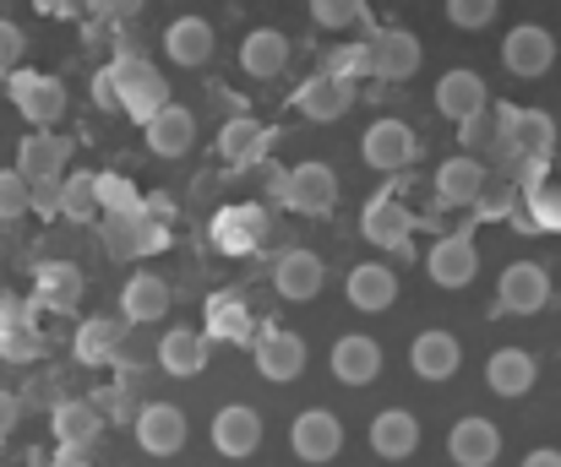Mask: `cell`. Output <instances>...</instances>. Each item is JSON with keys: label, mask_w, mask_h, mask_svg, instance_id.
Listing matches in <instances>:
<instances>
[{"label": "cell", "mask_w": 561, "mask_h": 467, "mask_svg": "<svg viewBox=\"0 0 561 467\" xmlns=\"http://www.w3.org/2000/svg\"><path fill=\"white\" fill-rule=\"evenodd\" d=\"M213 452L218 457H229V463H245L256 446H262V413L256 408H245V402H229V408H218L213 413Z\"/></svg>", "instance_id": "9"}, {"label": "cell", "mask_w": 561, "mask_h": 467, "mask_svg": "<svg viewBox=\"0 0 561 467\" xmlns=\"http://www.w3.org/2000/svg\"><path fill=\"white\" fill-rule=\"evenodd\" d=\"M502 60H507L513 77H546L551 60H557V38H551L546 27L524 22V27H513V33L502 38Z\"/></svg>", "instance_id": "15"}, {"label": "cell", "mask_w": 561, "mask_h": 467, "mask_svg": "<svg viewBox=\"0 0 561 467\" xmlns=\"http://www.w3.org/2000/svg\"><path fill=\"white\" fill-rule=\"evenodd\" d=\"M49 467H99V463H88L82 452H55V463Z\"/></svg>", "instance_id": "55"}, {"label": "cell", "mask_w": 561, "mask_h": 467, "mask_svg": "<svg viewBox=\"0 0 561 467\" xmlns=\"http://www.w3.org/2000/svg\"><path fill=\"white\" fill-rule=\"evenodd\" d=\"M126 315H88L82 326H77V337H71V353H77V364H88V370H104V364H115L121 359V342H126Z\"/></svg>", "instance_id": "13"}, {"label": "cell", "mask_w": 561, "mask_h": 467, "mask_svg": "<svg viewBox=\"0 0 561 467\" xmlns=\"http://www.w3.org/2000/svg\"><path fill=\"white\" fill-rule=\"evenodd\" d=\"M371 452L381 463H403L420 452V419L409 408H381L371 419Z\"/></svg>", "instance_id": "19"}, {"label": "cell", "mask_w": 561, "mask_h": 467, "mask_svg": "<svg viewBox=\"0 0 561 467\" xmlns=\"http://www.w3.org/2000/svg\"><path fill=\"white\" fill-rule=\"evenodd\" d=\"M16 424H22V402H16L11 392H0V441H5Z\"/></svg>", "instance_id": "52"}, {"label": "cell", "mask_w": 561, "mask_h": 467, "mask_svg": "<svg viewBox=\"0 0 561 467\" xmlns=\"http://www.w3.org/2000/svg\"><path fill=\"white\" fill-rule=\"evenodd\" d=\"M142 131H148V148L159 157H186L191 148H196V115L181 109V104H164Z\"/></svg>", "instance_id": "31"}, {"label": "cell", "mask_w": 561, "mask_h": 467, "mask_svg": "<svg viewBox=\"0 0 561 467\" xmlns=\"http://www.w3.org/2000/svg\"><path fill=\"white\" fill-rule=\"evenodd\" d=\"M164 55L175 60V66H207L213 60V22L207 16H175L170 27H164Z\"/></svg>", "instance_id": "33"}, {"label": "cell", "mask_w": 561, "mask_h": 467, "mask_svg": "<svg viewBox=\"0 0 561 467\" xmlns=\"http://www.w3.org/2000/svg\"><path fill=\"white\" fill-rule=\"evenodd\" d=\"M524 196H529V212H524L529 229H561V190L557 185H535V190H524Z\"/></svg>", "instance_id": "44"}, {"label": "cell", "mask_w": 561, "mask_h": 467, "mask_svg": "<svg viewBox=\"0 0 561 467\" xmlns=\"http://www.w3.org/2000/svg\"><path fill=\"white\" fill-rule=\"evenodd\" d=\"M186 441H191V424L175 402H148L137 413V446L148 457H175V452H186Z\"/></svg>", "instance_id": "11"}, {"label": "cell", "mask_w": 561, "mask_h": 467, "mask_svg": "<svg viewBox=\"0 0 561 467\" xmlns=\"http://www.w3.org/2000/svg\"><path fill=\"white\" fill-rule=\"evenodd\" d=\"M333 375H339L344 386H371L376 375H381V348H376V337H366V331L339 337V342H333Z\"/></svg>", "instance_id": "30"}, {"label": "cell", "mask_w": 561, "mask_h": 467, "mask_svg": "<svg viewBox=\"0 0 561 467\" xmlns=\"http://www.w3.org/2000/svg\"><path fill=\"white\" fill-rule=\"evenodd\" d=\"M289 452H295L300 463H311V467L333 463V457L344 452V424H339V413H328V408H306V413L289 424Z\"/></svg>", "instance_id": "4"}, {"label": "cell", "mask_w": 561, "mask_h": 467, "mask_svg": "<svg viewBox=\"0 0 561 467\" xmlns=\"http://www.w3.org/2000/svg\"><path fill=\"white\" fill-rule=\"evenodd\" d=\"M535 381H540V364H535L529 348H496V353L485 359V386H491L496 397H529Z\"/></svg>", "instance_id": "18"}, {"label": "cell", "mask_w": 561, "mask_h": 467, "mask_svg": "<svg viewBox=\"0 0 561 467\" xmlns=\"http://www.w3.org/2000/svg\"><path fill=\"white\" fill-rule=\"evenodd\" d=\"M350 104H355V87H350V82H339V77H328V71H317L311 82H300V87H295V109H300L306 120H317V126L339 120Z\"/></svg>", "instance_id": "21"}, {"label": "cell", "mask_w": 561, "mask_h": 467, "mask_svg": "<svg viewBox=\"0 0 561 467\" xmlns=\"http://www.w3.org/2000/svg\"><path fill=\"white\" fill-rule=\"evenodd\" d=\"M344 294H350V305L366 315H381L398 305V272L392 267H381V261H366V267H355L350 272V283H344Z\"/></svg>", "instance_id": "27"}, {"label": "cell", "mask_w": 561, "mask_h": 467, "mask_svg": "<svg viewBox=\"0 0 561 467\" xmlns=\"http://www.w3.org/2000/svg\"><path fill=\"white\" fill-rule=\"evenodd\" d=\"M485 196V168L474 157H447L436 168V207H474Z\"/></svg>", "instance_id": "29"}, {"label": "cell", "mask_w": 561, "mask_h": 467, "mask_svg": "<svg viewBox=\"0 0 561 467\" xmlns=\"http://www.w3.org/2000/svg\"><path fill=\"white\" fill-rule=\"evenodd\" d=\"M93 98H99V109H121V93H115V71L110 66L93 77Z\"/></svg>", "instance_id": "51"}, {"label": "cell", "mask_w": 561, "mask_h": 467, "mask_svg": "<svg viewBox=\"0 0 561 467\" xmlns=\"http://www.w3.org/2000/svg\"><path fill=\"white\" fill-rule=\"evenodd\" d=\"M333 201H339V174L328 163H295L289 168V179H284V207L289 212L322 218V212H333Z\"/></svg>", "instance_id": "7"}, {"label": "cell", "mask_w": 561, "mask_h": 467, "mask_svg": "<svg viewBox=\"0 0 561 467\" xmlns=\"http://www.w3.org/2000/svg\"><path fill=\"white\" fill-rule=\"evenodd\" d=\"M159 364L170 370V375H202L207 370V337L202 331H164V342H159Z\"/></svg>", "instance_id": "37"}, {"label": "cell", "mask_w": 561, "mask_h": 467, "mask_svg": "<svg viewBox=\"0 0 561 467\" xmlns=\"http://www.w3.org/2000/svg\"><path fill=\"white\" fill-rule=\"evenodd\" d=\"M502 148H507V153L551 157V148H557V120H551L546 109H518V115H513V131H507Z\"/></svg>", "instance_id": "36"}, {"label": "cell", "mask_w": 561, "mask_h": 467, "mask_svg": "<svg viewBox=\"0 0 561 467\" xmlns=\"http://www.w3.org/2000/svg\"><path fill=\"white\" fill-rule=\"evenodd\" d=\"M328 77H339V82H360V77H376V60H371V44H339V49H328V66H322Z\"/></svg>", "instance_id": "40"}, {"label": "cell", "mask_w": 561, "mask_h": 467, "mask_svg": "<svg viewBox=\"0 0 561 467\" xmlns=\"http://www.w3.org/2000/svg\"><path fill=\"white\" fill-rule=\"evenodd\" d=\"M170 283L164 278H153V272H137V278H126V289H121V315L131 320V326H148V320H164L170 315Z\"/></svg>", "instance_id": "32"}, {"label": "cell", "mask_w": 561, "mask_h": 467, "mask_svg": "<svg viewBox=\"0 0 561 467\" xmlns=\"http://www.w3.org/2000/svg\"><path fill=\"white\" fill-rule=\"evenodd\" d=\"M115 93H121V109L137 120V126H148L164 104H170V82H164V71L159 66H148L142 55H115Z\"/></svg>", "instance_id": "1"}, {"label": "cell", "mask_w": 561, "mask_h": 467, "mask_svg": "<svg viewBox=\"0 0 561 467\" xmlns=\"http://www.w3.org/2000/svg\"><path fill=\"white\" fill-rule=\"evenodd\" d=\"M425 272H431L436 289H469L474 272H480L474 240H469V234H442V240L431 245V256H425Z\"/></svg>", "instance_id": "12"}, {"label": "cell", "mask_w": 561, "mask_h": 467, "mask_svg": "<svg viewBox=\"0 0 561 467\" xmlns=\"http://www.w3.org/2000/svg\"><path fill=\"white\" fill-rule=\"evenodd\" d=\"M420 38L409 33V27H387V33H376L371 38V60H376V77L381 82H409L414 71H420Z\"/></svg>", "instance_id": "20"}, {"label": "cell", "mask_w": 561, "mask_h": 467, "mask_svg": "<svg viewBox=\"0 0 561 467\" xmlns=\"http://www.w3.org/2000/svg\"><path fill=\"white\" fill-rule=\"evenodd\" d=\"M524 467H561V452L557 446H540V452H529V457H524Z\"/></svg>", "instance_id": "54"}, {"label": "cell", "mask_w": 561, "mask_h": 467, "mask_svg": "<svg viewBox=\"0 0 561 467\" xmlns=\"http://www.w3.org/2000/svg\"><path fill=\"white\" fill-rule=\"evenodd\" d=\"M93 408L104 413V424H137V402H131L126 386H104V392H93Z\"/></svg>", "instance_id": "46"}, {"label": "cell", "mask_w": 561, "mask_h": 467, "mask_svg": "<svg viewBox=\"0 0 561 467\" xmlns=\"http://www.w3.org/2000/svg\"><path fill=\"white\" fill-rule=\"evenodd\" d=\"M11 104L22 109V120L27 126H38V131H49L60 115H66V87L55 82V77H38V71H11Z\"/></svg>", "instance_id": "6"}, {"label": "cell", "mask_w": 561, "mask_h": 467, "mask_svg": "<svg viewBox=\"0 0 561 467\" xmlns=\"http://www.w3.org/2000/svg\"><path fill=\"white\" fill-rule=\"evenodd\" d=\"M38 11H49V16H77L82 11V0H33Z\"/></svg>", "instance_id": "53"}, {"label": "cell", "mask_w": 561, "mask_h": 467, "mask_svg": "<svg viewBox=\"0 0 561 467\" xmlns=\"http://www.w3.org/2000/svg\"><path fill=\"white\" fill-rule=\"evenodd\" d=\"M49 353V337L38 331V320H0V359L5 364H33Z\"/></svg>", "instance_id": "39"}, {"label": "cell", "mask_w": 561, "mask_h": 467, "mask_svg": "<svg viewBox=\"0 0 561 467\" xmlns=\"http://www.w3.org/2000/svg\"><path fill=\"white\" fill-rule=\"evenodd\" d=\"M49 430H55L60 452H88V446L104 435V413L93 408V397H88V402L71 397V402H60V408L49 413Z\"/></svg>", "instance_id": "23"}, {"label": "cell", "mask_w": 561, "mask_h": 467, "mask_svg": "<svg viewBox=\"0 0 561 467\" xmlns=\"http://www.w3.org/2000/svg\"><path fill=\"white\" fill-rule=\"evenodd\" d=\"M458 142H463V148H485V142H496V148H502V126H496V109H480V115H469V120L458 126Z\"/></svg>", "instance_id": "47"}, {"label": "cell", "mask_w": 561, "mask_h": 467, "mask_svg": "<svg viewBox=\"0 0 561 467\" xmlns=\"http://www.w3.org/2000/svg\"><path fill=\"white\" fill-rule=\"evenodd\" d=\"M104 250L115 261H131V256H159L170 250V229L148 212H121V218H104Z\"/></svg>", "instance_id": "2"}, {"label": "cell", "mask_w": 561, "mask_h": 467, "mask_svg": "<svg viewBox=\"0 0 561 467\" xmlns=\"http://www.w3.org/2000/svg\"><path fill=\"white\" fill-rule=\"evenodd\" d=\"M22 55H27V38H22V27L0 16V71H16V60H22Z\"/></svg>", "instance_id": "49"}, {"label": "cell", "mask_w": 561, "mask_h": 467, "mask_svg": "<svg viewBox=\"0 0 561 467\" xmlns=\"http://www.w3.org/2000/svg\"><path fill=\"white\" fill-rule=\"evenodd\" d=\"M93 5V16H104V22H126V16H137L148 0H88Z\"/></svg>", "instance_id": "50"}, {"label": "cell", "mask_w": 561, "mask_h": 467, "mask_svg": "<svg viewBox=\"0 0 561 467\" xmlns=\"http://www.w3.org/2000/svg\"><path fill=\"white\" fill-rule=\"evenodd\" d=\"M82 300V272L71 261H38L33 267V305L38 311H77Z\"/></svg>", "instance_id": "24"}, {"label": "cell", "mask_w": 561, "mask_h": 467, "mask_svg": "<svg viewBox=\"0 0 561 467\" xmlns=\"http://www.w3.org/2000/svg\"><path fill=\"white\" fill-rule=\"evenodd\" d=\"M207 234H213V245H218L224 256H251V250L262 245V234H267V212H262V207H224V212L207 223Z\"/></svg>", "instance_id": "16"}, {"label": "cell", "mask_w": 561, "mask_h": 467, "mask_svg": "<svg viewBox=\"0 0 561 467\" xmlns=\"http://www.w3.org/2000/svg\"><path fill=\"white\" fill-rule=\"evenodd\" d=\"M360 153H366L376 174H398V168H409L420 157V142H414V131L403 120H376L366 131V142H360Z\"/></svg>", "instance_id": "14"}, {"label": "cell", "mask_w": 561, "mask_h": 467, "mask_svg": "<svg viewBox=\"0 0 561 467\" xmlns=\"http://www.w3.org/2000/svg\"><path fill=\"white\" fill-rule=\"evenodd\" d=\"M447 452L458 467H491L502 457V430L491 419H458L447 435Z\"/></svg>", "instance_id": "25"}, {"label": "cell", "mask_w": 561, "mask_h": 467, "mask_svg": "<svg viewBox=\"0 0 561 467\" xmlns=\"http://www.w3.org/2000/svg\"><path fill=\"white\" fill-rule=\"evenodd\" d=\"M496 5L502 0H447V22L463 27V33H480V27L496 22Z\"/></svg>", "instance_id": "45"}, {"label": "cell", "mask_w": 561, "mask_h": 467, "mask_svg": "<svg viewBox=\"0 0 561 467\" xmlns=\"http://www.w3.org/2000/svg\"><path fill=\"white\" fill-rule=\"evenodd\" d=\"M496 300L507 315H540L551 305V272L540 261H513L496 283Z\"/></svg>", "instance_id": "10"}, {"label": "cell", "mask_w": 561, "mask_h": 467, "mask_svg": "<svg viewBox=\"0 0 561 467\" xmlns=\"http://www.w3.org/2000/svg\"><path fill=\"white\" fill-rule=\"evenodd\" d=\"M66 163H71V142L55 137V131H33V137L16 148V174H22L33 190H60Z\"/></svg>", "instance_id": "3"}, {"label": "cell", "mask_w": 561, "mask_h": 467, "mask_svg": "<svg viewBox=\"0 0 561 467\" xmlns=\"http://www.w3.org/2000/svg\"><path fill=\"white\" fill-rule=\"evenodd\" d=\"M273 289L289 300V305H306L322 294V256L311 250H284L278 267H273Z\"/></svg>", "instance_id": "26"}, {"label": "cell", "mask_w": 561, "mask_h": 467, "mask_svg": "<svg viewBox=\"0 0 561 467\" xmlns=\"http://www.w3.org/2000/svg\"><path fill=\"white\" fill-rule=\"evenodd\" d=\"M240 66H245V77L273 82V77L289 66V38H284L278 27H256V33H245V44H240Z\"/></svg>", "instance_id": "35"}, {"label": "cell", "mask_w": 561, "mask_h": 467, "mask_svg": "<svg viewBox=\"0 0 561 467\" xmlns=\"http://www.w3.org/2000/svg\"><path fill=\"white\" fill-rule=\"evenodd\" d=\"M99 207L104 218H121V212H142V196L126 174H99Z\"/></svg>", "instance_id": "41"}, {"label": "cell", "mask_w": 561, "mask_h": 467, "mask_svg": "<svg viewBox=\"0 0 561 467\" xmlns=\"http://www.w3.org/2000/svg\"><path fill=\"white\" fill-rule=\"evenodd\" d=\"M436 109L453 120V126H463L469 115H480V109H491V93H485V77H474V71H447L442 82H436Z\"/></svg>", "instance_id": "22"}, {"label": "cell", "mask_w": 561, "mask_h": 467, "mask_svg": "<svg viewBox=\"0 0 561 467\" xmlns=\"http://www.w3.org/2000/svg\"><path fill=\"white\" fill-rule=\"evenodd\" d=\"M409 229H414V218H409V207L392 196V190H381L366 201V212H360V234L381 245V250H392L398 261H409L414 250H409Z\"/></svg>", "instance_id": "5"}, {"label": "cell", "mask_w": 561, "mask_h": 467, "mask_svg": "<svg viewBox=\"0 0 561 467\" xmlns=\"http://www.w3.org/2000/svg\"><path fill=\"white\" fill-rule=\"evenodd\" d=\"M311 16L322 22V27H360V22H371V5L366 0H311Z\"/></svg>", "instance_id": "43"}, {"label": "cell", "mask_w": 561, "mask_h": 467, "mask_svg": "<svg viewBox=\"0 0 561 467\" xmlns=\"http://www.w3.org/2000/svg\"><path fill=\"white\" fill-rule=\"evenodd\" d=\"M409 364H414L420 381H453L458 364H463V342L453 331H442V326L436 331H420L414 348H409Z\"/></svg>", "instance_id": "17"}, {"label": "cell", "mask_w": 561, "mask_h": 467, "mask_svg": "<svg viewBox=\"0 0 561 467\" xmlns=\"http://www.w3.org/2000/svg\"><path fill=\"white\" fill-rule=\"evenodd\" d=\"M218 153H224V163H234V168L262 163V157L273 153V131L262 120H251V115H234L229 126H218Z\"/></svg>", "instance_id": "28"}, {"label": "cell", "mask_w": 561, "mask_h": 467, "mask_svg": "<svg viewBox=\"0 0 561 467\" xmlns=\"http://www.w3.org/2000/svg\"><path fill=\"white\" fill-rule=\"evenodd\" d=\"M513 207H518V190L507 185V190H485L480 201H474V218L480 223H502V218H513Z\"/></svg>", "instance_id": "48"}, {"label": "cell", "mask_w": 561, "mask_h": 467, "mask_svg": "<svg viewBox=\"0 0 561 467\" xmlns=\"http://www.w3.org/2000/svg\"><path fill=\"white\" fill-rule=\"evenodd\" d=\"M55 201H60V218H71V223L104 218V207H99V174H66L60 190H55Z\"/></svg>", "instance_id": "38"}, {"label": "cell", "mask_w": 561, "mask_h": 467, "mask_svg": "<svg viewBox=\"0 0 561 467\" xmlns=\"http://www.w3.org/2000/svg\"><path fill=\"white\" fill-rule=\"evenodd\" d=\"M251 353H256V375L273 381V386H289L306 370V342L295 331H278V326H256Z\"/></svg>", "instance_id": "8"}, {"label": "cell", "mask_w": 561, "mask_h": 467, "mask_svg": "<svg viewBox=\"0 0 561 467\" xmlns=\"http://www.w3.org/2000/svg\"><path fill=\"white\" fill-rule=\"evenodd\" d=\"M33 212V185L16 168H0V223H16Z\"/></svg>", "instance_id": "42"}, {"label": "cell", "mask_w": 561, "mask_h": 467, "mask_svg": "<svg viewBox=\"0 0 561 467\" xmlns=\"http://www.w3.org/2000/svg\"><path fill=\"white\" fill-rule=\"evenodd\" d=\"M202 320H207V326H202L207 342H256V315L245 311L240 300H229V294H213Z\"/></svg>", "instance_id": "34"}]
</instances>
